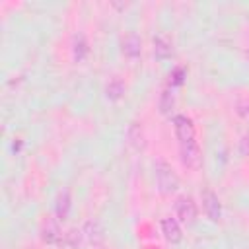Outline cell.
I'll list each match as a JSON object with an SVG mask.
<instances>
[{"label": "cell", "mask_w": 249, "mask_h": 249, "mask_svg": "<svg viewBox=\"0 0 249 249\" xmlns=\"http://www.w3.org/2000/svg\"><path fill=\"white\" fill-rule=\"evenodd\" d=\"M154 177H156V183H158V189L165 195L169 193H175L179 189V177L177 173L173 171V167L165 161V160H156L154 161Z\"/></svg>", "instance_id": "obj_1"}, {"label": "cell", "mask_w": 249, "mask_h": 249, "mask_svg": "<svg viewBox=\"0 0 249 249\" xmlns=\"http://www.w3.org/2000/svg\"><path fill=\"white\" fill-rule=\"evenodd\" d=\"M173 128L179 140V146L183 144H193L195 140V124L187 115H175L173 117Z\"/></svg>", "instance_id": "obj_2"}, {"label": "cell", "mask_w": 249, "mask_h": 249, "mask_svg": "<svg viewBox=\"0 0 249 249\" xmlns=\"http://www.w3.org/2000/svg\"><path fill=\"white\" fill-rule=\"evenodd\" d=\"M175 210H177V218L183 224H187V226L195 224V220H196V202L193 200V196H181L175 204Z\"/></svg>", "instance_id": "obj_3"}, {"label": "cell", "mask_w": 249, "mask_h": 249, "mask_svg": "<svg viewBox=\"0 0 249 249\" xmlns=\"http://www.w3.org/2000/svg\"><path fill=\"white\" fill-rule=\"evenodd\" d=\"M202 208H204V214L208 220L212 222H220L222 218V204H220V198L218 195H214L212 191H204L202 193Z\"/></svg>", "instance_id": "obj_4"}, {"label": "cell", "mask_w": 249, "mask_h": 249, "mask_svg": "<svg viewBox=\"0 0 249 249\" xmlns=\"http://www.w3.org/2000/svg\"><path fill=\"white\" fill-rule=\"evenodd\" d=\"M41 237L45 243L49 245H56L62 241V231H60V226H58V220H53V218H47L41 226Z\"/></svg>", "instance_id": "obj_5"}, {"label": "cell", "mask_w": 249, "mask_h": 249, "mask_svg": "<svg viewBox=\"0 0 249 249\" xmlns=\"http://www.w3.org/2000/svg\"><path fill=\"white\" fill-rule=\"evenodd\" d=\"M121 51L126 58H138L140 53H142V43H140V37L136 33H126L123 39H121Z\"/></svg>", "instance_id": "obj_6"}, {"label": "cell", "mask_w": 249, "mask_h": 249, "mask_svg": "<svg viewBox=\"0 0 249 249\" xmlns=\"http://www.w3.org/2000/svg\"><path fill=\"white\" fill-rule=\"evenodd\" d=\"M82 231H84V237H86L91 245H101V243H103L105 231H103V226H101L99 220H93V218L88 220V222L84 224Z\"/></svg>", "instance_id": "obj_7"}, {"label": "cell", "mask_w": 249, "mask_h": 249, "mask_svg": "<svg viewBox=\"0 0 249 249\" xmlns=\"http://www.w3.org/2000/svg\"><path fill=\"white\" fill-rule=\"evenodd\" d=\"M161 233L169 243H179L183 239V230L179 226V220H175V218L161 220Z\"/></svg>", "instance_id": "obj_8"}, {"label": "cell", "mask_w": 249, "mask_h": 249, "mask_svg": "<svg viewBox=\"0 0 249 249\" xmlns=\"http://www.w3.org/2000/svg\"><path fill=\"white\" fill-rule=\"evenodd\" d=\"M179 152H181V160H183V163L187 167H191V169L198 167V163H200V150H198L196 142L179 146Z\"/></svg>", "instance_id": "obj_9"}, {"label": "cell", "mask_w": 249, "mask_h": 249, "mask_svg": "<svg viewBox=\"0 0 249 249\" xmlns=\"http://www.w3.org/2000/svg\"><path fill=\"white\" fill-rule=\"evenodd\" d=\"M126 138H128V144L134 148V150H144L146 146V134H144V128L140 123H130L128 130H126Z\"/></svg>", "instance_id": "obj_10"}, {"label": "cell", "mask_w": 249, "mask_h": 249, "mask_svg": "<svg viewBox=\"0 0 249 249\" xmlns=\"http://www.w3.org/2000/svg\"><path fill=\"white\" fill-rule=\"evenodd\" d=\"M70 208H72L70 193H68L66 189H62V191L56 195V200H54V214H56V220H66L68 214H70Z\"/></svg>", "instance_id": "obj_11"}, {"label": "cell", "mask_w": 249, "mask_h": 249, "mask_svg": "<svg viewBox=\"0 0 249 249\" xmlns=\"http://www.w3.org/2000/svg\"><path fill=\"white\" fill-rule=\"evenodd\" d=\"M154 54H156L158 60H167L173 54V45L163 35H158L154 39Z\"/></svg>", "instance_id": "obj_12"}, {"label": "cell", "mask_w": 249, "mask_h": 249, "mask_svg": "<svg viewBox=\"0 0 249 249\" xmlns=\"http://www.w3.org/2000/svg\"><path fill=\"white\" fill-rule=\"evenodd\" d=\"M89 53V47H88V41L84 35H76L74 37V43H72V54H74V60L76 62H84L86 56Z\"/></svg>", "instance_id": "obj_13"}, {"label": "cell", "mask_w": 249, "mask_h": 249, "mask_svg": "<svg viewBox=\"0 0 249 249\" xmlns=\"http://www.w3.org/2000/svg\"><path fill=\"white\" fill-rule=\"evenodd\" d=\"M105 95L109 101H119L124 95V84L121 78H113L109 80V84L105 86Z\"/></svg>", "instance_id": "obj_14"}, {"label": "cell", "mask_w": 249, "mask_h": 249, "mask_svg": "<svg viewBox=\"0 0 249 249\" xmlns=\"http://www.w3.org/2000/svg\"><path fill=\"white\" fill-rule=\"evenodd\" d=\"M173 107H175V97H173V93H171L169 89H163V91H161V97H160V111H161L163 115H169V113L173 111Z\"/></svg>", "instance_id": "obj_15"}, {"label": "cell", "mask_w": 249, "mask_h": 249, "mask_svg": "<svg viewBox=\"0 0 249 249\" xmlns=\"http://www.w3.org/2000/svg\"><path fill=\"white\" fill-rule=\"evenodd\" d=\"M82 235H84V231H80V230H70V231L64 235V243L70 245V247H78V245L82 243Z\"/></svg>", "instance_id": "obj_16"}, {"label": "cell", "mask_w": 249, "mask_h": 249, "mask_svg": "<svg viewBox=\"0 0 249 249\" xmlns=\"http://www.w3.org/2000/svg\"><path fill=\"white\" fill-rule=\"evenodd\" d=\"M187 78V68L185 66H177L173 72H171V84L173 86H181Z\"/></svg>", "instance_id": "obj_17"}]
</instances>
